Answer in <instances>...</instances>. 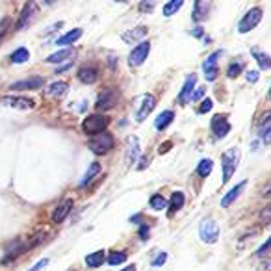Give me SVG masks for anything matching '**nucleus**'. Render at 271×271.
I'll return each mask as SVG.
<instances>
[{
	"mask_svg": "<svg viewBox=\"0 0 271 271\" xmlns=\"http://www.w3.org/2000/svg\"><path fill=\"white\" fill-rule=\"evenodd\" d=\"M108 123H110V119H108L106 115L93 113V115H87L84 119V123H82V130H84L85 134H89V136H97V134H101V132L106 130Z\"/></svg>",
	"mask_w": 271,
	"mask_h": 271,
	"instance_id": "f257e3e1",
	"label": "nucleus"
},
{
	"mask_svg": "<svg viewBox=\"0 0 271 271\" xmlns=\"http://www.w3.org/2000/svg\"><path fill=\"white\" fill-rule=\"evenodd\" d=\"M221 162H223V182H229L230 177L234 175V171H236L238 162H240V149L238 147L229 149L221 156Z\"/></svg>",
	"mask_w": 271,
	"mask_h": 271,
	"instance_id": "f03ea898",
	"label": "nucleus"
},
{
	"mask_svg": "<svg viewBox=\"0 0 271 271\" xmlns=\"http://www.w3.org/2000/svg\"><path fill=\"white\" fill-rule=\"evenodd\" d=\"M112 147H113V138L112 134H108V132H101V134H97L93 140L89 141V149L93 150L95 154H99V156L108 154Z\"/></svg>",
	"mask_w": 271,
	"mask_h": 271,
	"instance_id": "7ed1b4c3",
	"label": "nucleus"
},
{
	"mask_svg": "<svg viewBox=\"0 0 271 271\" xmlns=\"http://www.w3.org/2000/svg\"><path fill=\"white\" fill-rule=\"evenodd\" d=\"M117 101H119V91L113 89V87H104L99 95V99H97V110L106 112V110L113 108L117 104Z\"/></svg>",
	"mask_w": 271,
	"mask_h": 271,
	"instance_id": "20e7f679",
	"label": "nucleus"
},
{
	"mask_svg": "<svg viewBox=\"0 0 271 271\" xmlns=\"http://www.w3.org/2000/svg\"><path fill=\"white\" fill-rule=\"evenodd\" d=\"M260 21H262V10L260 8H252V10L247 11V13L243 15V19L240 21L238 32H240V34H247V32H251L254 26H258Z\"/></svg>",
	"mask_w": 271,
	"mask_h": 271,
	"instance_id": "39448f33",
	"label": "nucleus"
},
{
	"mask_svg": "<svg viewBox=\"0 0 271 271\" xmlns=\"http://www.w3.org/2000/svg\"><path fill=\"white\" fill-rule=\"evenodd\" d=\"M199 234H201V240L205 243H215L217 242V238H219V225L215 223L214 219L206 217L205 221L201 223Z\"/></svg>",
	"mask_w": 271,
	"mask_h": 271,
	"instance_id": "423d86ee",
	"label": "nucleus"
},
{
	"mask_svg": "<svg viewBox=\"0 0 271 271\" xmlns=\"http://www.w3.org/2000/svg\"><path fill=\"white\" fill-rule=\"evenodd\" d=\"M36 15H38V4H36V2H26L24 8H22V11H21L19 21H17V24H15V30L21 32V30H24L26 26H30L32 21L36 19Z\"/></svg>",
	"mask_w": 271,
	"mask_h": 271,
	"instance_id": "0eeeda50",
	"label": "nucleus"
},
{
	"mask_svg": "<svg viewBox=\"0 0 271 271\" xmlns=\"http://www.w3.org/2000/svg\"><path fill=\"white\" fill-rule=\"evenodd\" d=\"M149 50H150V43L149 41H141L138 47L134 48L130 52V56H128V62H130L132 67H140L147 56H149Z\"/></svg>",
	"mask_w": 271,
	"mask_h": 271,
	"instance_id": "6e6552de",
	"label": "nucleus"
},
{
	"mask_svg": "<svg viewBox=\"0 0 271 271\" xmlns=\"http://www.w3.org/2000/svg\"><path fill=\"white\" fill-rule=\"evenodd\" d=\"M45 84V78L41 76H32L26 80H19V82H13L10 85L11 91H26V89H39L41 85Z\"/></svg>",
	"mask_w": 271,
	"mask_h": 271,
	"instance_id": "1a4fd4ad",
	"label": "nucleus"
},
{
	"mask_svg": "<svg viewBox=\"0 0 271 271\" xmlns=\"http://www.w3.org/2000/svg\"><path fill=\"white\" fill-rule=\"evenodd\" d=\"M154 97L152 95H143L141 97V104H140V110H138V113H136V121L138 123H143L147 117H149V113L154 110Z\"/></svg>",
	"mask_w": 271,
	"mask_h": 271,
	"instance_id": "9d476101",
	"label": "nucleus"
},
{
	"mask_svg": "<svg viewBox=\"0 0 271 271\" xmlns=\"http://www.w3.org/2000/svg\"><path fill=\"white\" fill-rule=\"evenodd\" d=\"M258 134L266 145H271V112H266L258 119Z\"/></svg>",
	"mask_w": 271,
	"mask_h": 271,
	"instance_id": "9b49d317",
	"label": "nucleus"
},
{
	"mask_svg": "<svg viewBox=\"0 0 271 271\" xmlns=\"http://www.w3.org/2000/svg\"><path fill=\"white\" fill-rule=\"evenodd\" d=\"M212 132L215 140H223L225 136L230 132V123L225 119L223 115H215L212 119Z\"/></svg>",
	"mask_w": 271,
	"mask_h": 271,
	"instance_id": "f8f14e48",
	"label": "nucleus"
},
{
	"mask_svg": "<svg viewBox=\"0 0 271 271\" xmlns=\"http://www.w3.org/2000/svg\"><path fill=\"white\" fill-rule=\"evenodd\" d=\"M221 56V52H214V54H210V56L206 58L205 62V76L206 80H215V76H217V58Z\"/></svg>",
	"mask_w": 271,
	"mask_h": 271,
	"instance_id": "ddd939ff",
	"label": "nucleus"
},
{
	"mask_svg": "<svg viewBox=\"0 0 271 271\" xmlns=\"http://www.w3.org/2000/svg\"><path fill=\"white\" fill-rule=\"evenodd\" d=\"M195 91V75H189L188 76V80H186V84L182 85V89H180V95H178V103L184 104L191 99V93Z\"/></svg>",
	"mask_w": 271,
	"mask_h": 271,
	"instance_id": "4468645a",
	"label": "nucleus"
},
{
	"mask_svg": "<svg viewBox=\"0 0 271 271\" xmlns=\"http://www.w3.org/2000/svg\"><path fill=\"white\" fill-rule=\"evenodd\" d=\"M4 104H8L11 108H19V110H32L36 103L32 99H24V97H6Z\"/></svg>",
	"mask_w": 271,
	"mask_h": 271,
	"instance_id": "2eb2a0df",
	"label": "nucleus"
},
{
	"mask_svg": "<svg viewBox=\"0 0 271 271\" xmlns=\"http://www.w3.org/2000/svg\"><path fill=\"white\" fill-rule=\"evenodd\" d=\"M71 208H73V201H71V199H65L63 203H60L58 208L54 210V214H52V221H54V223H62L67 215H69Z\"/></svg>",
	"mask_w": 271,
	"mask_h": 271,
	"instance_id": "dca6fc26",
	"label": "nucleus"
},
{
	"mask_svg": "<svg viewBox=\"0 0 271 271\" xmlns=\"http://www.w3.org/2000/svg\"><path fill=\"white\" fill-rule=\"evenodd\" d=\"M245 186H247V180H243V182H240L238 186H234L232 189H230V191H229V193H227V195L221 199V206H223V208H227V206L232 205L234 201L242 195V191L245 189Z\"/></svg>",
	"mask_w": 271,
	"mask_h": 271,
	"instance_id": "f3484780",
	"label": "nucleus"
},
{
	"mask_svg": "<svg viewBox=\"0 0 271 271\" xmlns=\"http://www.w3.org/2000/svg\"><path fill=\"white\" fill-rule=\"evenodd\" d=\"M140 158V141L138 138H128V145H126V162L134 164L136 160Z\"/></svg>",
	"mask_w": 271,
	"mask_h": 271,
	"instance_id": "a211bd4d",
	"label": "nucleus"
},
{
	"mask_svg": "<svg viewBox=\"0 0 271 271\" xmlns=\"http://www.w3.org/2000/svg\"><path fill=\"white\" fill-rule=\"evenodd\" d=\"M251 54L254 56V60H256V63H258V67L260 69H271V56L270 54H266L262 48H251Z\"/></svg>",
	"mask_w": 271,
	"mask_h": 271,
	"instance_id": "6ab92c4d",
	"label": "nucleus"
},
{
	"mask_svg": "<svg viewBox=\"0 0 271 271\" xmlns=\"http://www.w3.org/2000/svg\"><path fill=\"white\" fill-rule=\"evenodd\" d=\"M67 89H69V85H67L65 82H54V84L48 85V89L45 91V95L50 97V99H58V97H63V95L67 93Z\"/></svg>",
	"mask_w": 271,
	"mask_h": 271,
	"instance_id": "aec40b11",
	"label": "nucleus"
},
{
	"mask_svg": "<svg viewBox=\"0 0 271 271\" xmlns=\"http://www.w3.org/2000/svg\"><path fill=\"white\" fill-rule=\"evenodd\" d=\"M208 11H210V4L203 2V0H197L195 6H193V21H205L208 17Z\"/></svg>",
	"mask_w": 271,
	"mask_h": 271,
	"instance_id": "412c9836",
	"label": "nucleus"
},
{
	"mask_svg": "<svg viewBox=\"0 0 271 271\" xmlns=\"http://www.w3.org/2000/svg\"><path fill=\"white\" fill-rule=\"evenodd\" d=\"M82 36V30L80 28H75L71 30V32H67V34H63L62 38L56 39V45H60V47H65V45H71V43H75L76 39Z\"/></svg>",
	"mask_w": 271,
	"mask_h": 271,
	"instance_id": "4be33fe9",
	"label": "nucleus"
},
{
	"mask_svg": "<svg viewBox=\"0 0 271 271\" xmlns=\"http://www.w3.org/2000/svg\"><path fill=\"white\" fill-rule=\"evenodd\" d=\"M75 54V50L73 48H63V50H60V52H54V54H50V56L45 60L48 63H62V62H65L69 58Z\"/></svg>",
	"mask_w": 271,
	"mask_h": 271,
	"instance_id": "5701e85b",
	"label": "nucleus"
},
{
	"mask_svg": "<svg viewBox=\"0 0 271 271\" xmlns=\"http://www.w3.org/2000/svg\"><path fill=\"white\" fill-rule=\"evenodd\" d=\"M78 78L84 84H93L95 80H97V69L95 67H82L80 73H78Z\"/></svg>",
	"mask_w": 271,
	"mask_h": 271,
	"instance_id": "b1692460",
	"label": "nucleus"
},
{
	"mask_svg": "<svg viewBox=\"0 0 271 271\" xmlns=\"http://www.w3.org/2000/svg\"><path fill=\"white\" fill-rule=\"evenodd\" d=\"M173 117H175V113L171 112V110H166V112H162L156 117V121H154V126H156V130H164L166 126H167L169 123L173 121Z\"/></svg>",
	"mask_w": 271,
	"mask_h": 271,
	"instance_id": "393cba45",
	"label": "nucleus"
},
{
	"mask_svg": "<svg viewBox=\"0 0 271 271\" xmlns=\"http://www.w3.org/2000/svg\"><path fill=\"white\" fill-rule=\"evenodd\" d=\"M99 173H101V164H97V162H95V164H91V166H89V169L85 171L84 178L80 180V186H82V188L87 186V184H89V182H91V180H93V178L97 177Z\"/></svg>",
	"mask_w": 271,
	"mask_h": 271,
	"instance_id": "a878e982",
	"label": "nucleus"
},
{
	"mask_svg": "<svg viewBox=\"0 0 271 271\" xmlns=\"http://www.w3.org/2000/svg\"><path fill=\"white\" fill-rule=\"evenodd\" d=\"M184 203H186V197H184V193H182V191H175V193L171 195V199H169L171 212H177V210H180V208L184 206Z\"/></svg>",
	"mask_w": 271,
	"mask_h": 271,
	"instance_id": "bb28decb",
	"label": "nucleus"
},
{
	"mask_svg": "<svg viewBox=\"0 0 271 271\" xmlns=\"http://www.w3.org/2000/svg\"><path fill=\"white\" fill-rule=\"evenodd\" d=\"M104 262V251H97L93 254H87L85 256V264L89 266V268H101Z\"/></svg>",
	"mask_w": 271,
	"mask_h": 271,
	"instance_id": "cd10ccee",
	"label": "nucleus"
},
{
	"mask_svg": "<svg viewBox=\"0 0 271 271\" xmlns=\"http://www.w3.org/2000/svg\"><path fill=\"white\" fill-rule=\"evenodd\" d=\"M145 36H147V28L141 26V28H136L134 32H130V34H123V39L128 41V43H136V41H140V39L145 38Z\"/></svg>",
	"mask_w": 271,
	"mask_h": 271,
	"instance_id": "c85d7f7f",
	"label": "nucleus"
},
{
	"mask_svg": "<svg viewBox=\"0 0 271 271\" xmlns=\"http://www.w3.org/2000/svg\"><path fill=\"white\" fill-rule=\"evenodd\" d=\"M28 60H30V52H28V48H24V47L17 48V50L11 54V62H13V63H24V62H28Z\"/></svg>",
	"mask_w": 271,
	"mask_h": 271,
	"instance_id": "c756f323",
	"label": "nucleus"
},
{
	"mask_svg": "<svg viewBox=\"0 0 271 271\" xmlns=\"http://www.w3.org/2000/svg\"><path fill=\"white\" fill-rule=\"evenodd\" d=\"M212 166H214V164H212V160H208V158L201 160V162H199V166H197V175L206 178L208 175H210V171H212Z\"/></svg>",
	"mask_w": 271,
	"mask_h": 271,
	"instance_id": "7c9ffc66",
	"label": "nucleus"
},
{
	"mask_svg": "<svg viewBox=\"0 0 271 271\" xmlns=\"http://www.w3.org/2000/svg\"><path fill=\"white\" fill-rule=\"evenodd\" d=\"M125 260H126V252H123V251L110 252V256L106 258V262H108L110 266H119V264H125Z\"/></svg>",
	"mask_w": 271,
	"mask_h": 271,
	"instance_id": "2f4dec72",
	"label": "nucleus"
},
{
	"mask_svg": "<svg viewBox=\"0 0 271 271\" xmlns=\"http://www.w3.org/2000/svg\"><path fill=\"white\" fill-rule=\"evenodd\" d=\"M182 4H184L182 0H173V2H167V4L164 6V15H166V17L175 15V13H177L180 8H182Z\"/></svg>",
	"mask_w": 271,
	"mask_h": 271,
	"instance_id": "473e14b6",
	"label": "nucleus"
},
{
	"mask_svg": "<svg viewBox=\"0 0 271 271\" xmlns=\"http://www.w3.org/2000/svg\"><path fill=\"white\" fill-rule=\"evenodd\" d=\"M149 205H150V208H152V210H164V208L167 206V201H166V199H164L162 195H158V193H156V195L150 197Z\"/></svg>",
	"mask_w": 271,
	"mask_h": 271,
	"instance_id": "72a5a7b5",
	"label": "nucleus"
},
{
	"mask_svg": "<svg viewBox=\"0 0 271 271\" xmlns=\"http://www.w3.org/2000/svg\"><path fill=\"white\" fill-rule=\"evenodd\" d=\"M242 69H243L242 63H238V62H234V63H230V65H229V69H227V75L230 76V78H236V76H238V75H240V73H242Z\"/></svg>",
	"mask_w": 271,
	"mask_h": 271,
	"instance_id": "f704fd0d",
	"label": "nucleus"
},
{
	"mask_svg": "<svg viewBox=\"0 0 271 271\" xmlns=\"http://www.w3.org/2000/svg\"><path fill=\"white\" fill-rule=\"evenodd\" d=\"M260 221L264 225H268V223H271V205H268L264 210L260 212Z\"/></svg>",
	"mask_w": 271,
	"mask_h": 271,
	"instance_id": "c9c22d12",
	"label": "nucleus"
},
{
	"mask_svg": "<svg viewBox=\"0 0 271 271\" xmlns=\"http://www.w3.org/2000/svg\"><path fill=\"white\" fill-rule=\"evenodd\" d=\"M212 106H214V103H212L210 99H205V101L201 103V106H199V113H208L212 110Z\"/></svg>",
	"mask_w": 271,
	"mask_h": 271,
	"instance_id": "e433bc0d",
	"label": "nucleus"
},
{
	"mask_svg": "<svg viewBox=\"0 0 271 271\" xmlns=\"http://www.w3.org/2000/svg\"><path fill=\"white\" fill-rule=\"evenodd\" d=\"M166 260H167V254H166V252H160L158 256L152 260V266H154V268H160V266H164V262Z\"/></svg>",
	"mask_w": 271,
	"mask_h": 271,
	"instance_id": "4c0bfd02",
	"label": "nucleus"
},
{
	"mask_svg": "<svg viewBox=\"0 0 271 271\" xmlns=\"http://www.w3.org/2000/svg\"><path fill=\"white\" fill-rule=\"evenodd\" d=\"M258 271H271V258H264L258 266Z\"/></svg>",
	"mask_w": 271,
	"mask_h": 271,
	"instance_id": "58836bf2",
	"label": "nucleus"
},
{
	"mask_svg": "<svg viewBox=\"0 0 271 271\" xmlns=\"http://www.w3.org/2000/svg\"><path fill=\"white\" fill-rule=\"evenodd\" d=\"M205 87H203V85H201V87H195V91H193V95H191V97H193V101H199V99H203V97H205Z\"/></svg>",
	"mask_w": 271,
	"mask_h": 271,
	"instance_id": "ea45409f",
	"label": "nucleus"
},
{
	"mask_svg": "<svg viewBox=\"0 0 271 271\" xmlns=\"http://www.w3.org/2000/svg\"><path fill=\"white\" fill-rule=\"evenodd\" d=\"M140 238L145 242V240H149V227L147 225H141V229H140Z\"/></svg>",
	"mask_w": 271,
	"mask_h": 271,
	"instance_id": "a19ab883",
	"label": "nucleus"
},
{
	"mask_svg": "<svg viewBox=\"0 0 271 271\" xmlns=\"http://www.w3.org/2000/svg\"><path fill=\"white\" fill-rule=\"evenodd\" d=\"M47 264H48V260H47V258H43V260H39L38 264H36V266H34L32 270H28V271H41L43 268H45V266H47Z\"/></svg>",
	"mask_w": 271,
	"mask_h": 271,
	"instance_id": "79ce46f5",
	"label": "nucleus"
},
{
	"mask_svg": "<svg viewBox=\"0 0 271 271\" xmlns=\"http://www.w3.org/2000/svg\"><path fill=\"white\" fill-rule=\"evenodd\" d=\"M247 80H249V82H256V80H258V73H256V71H247Z\"/></svg>",
	"mask_w": 271,
	"mask_h": 271,
	"instance_id": "37998d69",
	"label": "nucleus"
},
{
	"mask_svg": "<svg viewBox=\"0 0 271 271\" xmlns=\"http://www.w3.org/2000/svg\"><path fill=\"white\" fill-rule=\"evenodd\" d=\"M154 2H147V4H140V10L141 11H150V10H154Z\"/></svg>",
	"mask_w": 271,
	"mask_h": 271,
	"instance_id": "c03bdc74",
	"label": "nucleus"
},
{
	"mask_svg": "<svg viewBox=\"0 0 271 271\" xmlns=\"http://www.w3.org/2000/svg\"><path fill=\"white\" fill-rule=\"evenodd\" d=\"M8 26H10V21L8 19H4L2 22H0V36H4V34H6V28H8Z\"/></svg>",
	"mask_w": 271,
	"mask_h": 271,
	"instance_id": "a18cd8bd",
	"label": "nucleus"
},
{
	"mask_svg": "<svg viewBox=\"0 0 271 271\" xmlns=\"http://www.w3.org/2000/svg\"><path fill=\"white\" fill-rule=\"evenodd\" d=\"M268 249H271V238H270V240H268V242H266V243H264V245H262L260 249H258V254H260V256H262V254H264V252L268 251Z\"/></svg>",
	"mask_w": 271,
	"mask_h": 271,
	"instance_id": "49530a36",
	"label": "nucleus"
},
{
	"mask_svg": "<svg viewBox=\"0 0 271 271\" xmlns=\"http://www.w3.org/2000/svg\"><path fill=\"white\" fill-rule=\"evenodd\" d=\"M171 147H173V145H171L169 141H166V143H162V145H160V154H166V152H167V150L171 149Z\"/></svg>",
	"mask_w": 271,
	"mask_h": 271,
	"instance_id": "de8ad7c7",
	"label": "nucleus"
},
{
	"mask_svg": "<svg viewBox=\"0 0 271 271\" xmlns=\"http://www.w3.org/2000/svg\"><path fill=\"white\" fill-rule=\"evenodd\" d=\"M262 195H264V197H271V184H268V186L264 188V191H262Z\"/></svg>",
	"mask_w": 271,
	"mask_h": 271,
	"instance_id": "09e8293b",
	"label": "nucleus"
},
{
	"mask_svg": "<svg viewBox=\"0 0 271 271\" xmlns=\"http://www.w3.org/2000/svg\"><path fill=\"white\" fill-rule=\"evenodd\" d=\"M145 166H147V156H143V158H140V164H138V167H140V169H145Z\"/></svg>",
	"mask_w": 271,
	"mask_h": 271,
	"instance_id": "8fccbe9b",
	"label": "nucleus"
},
{
	"mask_svg": "<svg viewBox=\"0 0 271 271\" xmlns=\"http://www.w3.org/2000/svg\"><path fill=\"white\" fill-rule=\"evenodd\" d=\"M191 34H193L195 38H201V36H203V28H195L193 32H191Z\"/></svg>",
	"mask_w": 271,
	"mask_h": 271,
	"instance_id": "3c124183",
	"label": "nucleus"
},
{
	"mask_svg": "<svg viewBox=\"0 0 271 271\" xmlns=\"http://www.w3.org/2000/svg\"><path fill=\"white\" fill-rule=\"evenodd\" d=\"M69 67H71V63H67V65H63V67H60V69H58L56 73H63V71H67V69H69Z\"/></svg>",
	"mask_w": 271,
	"mask_h": 271,
	"instance_id": "603ef678",
	"label": "nucleus"
},
{
	"mask_svg": "<svg viewBox=\"0 0 271 271\" xmlns=\"http://www.w3.org/2000/svg\"><path fill=\"white\" fill-rule=\"evenodd\" d=\"M123 271H136V266H128V268H125Z\"/></svg>",
	"mask_w": 271,
	"mask_h": 271,
	"instance_id": "864d4df0",
	"label": "nucleus"
}]
</instances>
